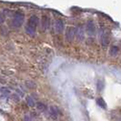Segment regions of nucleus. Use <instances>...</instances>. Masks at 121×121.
<instances>
[{"label":"nucleus","instance_id":"16","mask_svg":"<svg viewBox=\"0 0 121 121\" xmlns=\"http://www.w3.org/2000/svg\"><path fill=\"white\" fill-rule=\"evenodd\" d=\"M12 98L16 101H19V97H18L17 94H13L12 95Z\"/></svg>","mask_w":121,"mask_h":121},{"label":"nucleus","instance_id":"3","mask_svg":"<svg viewBox=\"0 0 121 121\" xmlns=\"http://www.w3.org/2000/svg\"><path fill=\"white\" fill-rule=\"evenodd\" d=\"M75 37V28L73 26H68L66 30V38L67 41H72Z\"/></svg>","mask_w":121,"mask_h":121},{"label":"nucleus","instance_id":"13","mask_svg":"<svg viewBox=\"0 0 121 121\" xmlns=\"http://www.w3.org/2000/svg\"><path fill=\"white\" fill-rule=\"evenodd\" d=\"M118 53V48H117V47H112L111 48H110V55L111 56H117Z\"/></svg>","mask_w":121,"mask_h":121},{"label":"nucleus","instance_id":"15","mask_svg":"<svg viewBox=\"0 0 121 121\" xmlns=\"http://www.w3.org/2000/svg\"><path fill=\"white\" fill-rule=\"evenodd\" d=\"M36 108H37V109H39V110L43 111V110L46 109V106H45L43 103H41V102H38V103L36 104Z\"/></svg>","mask_w":121,"mask_h":121},{"label":"nucleus","instance_id":"10","mask_svg":"<svg viewBox=\"0 0 121 121\" xmlns=\"http://www.w3.org/2000/svg\"><path fill=\"white\" fill-rule=\"evenodd\" d=\"M97 105H98L100 108H107V105H106L105 101H104L102 98L97 99Z\"/></svg>","mask_w":121,"mask_h":121},{"label":"nucleus","instance_id":"9","mask_svg":"<svg viewBox=\"0 0 121 121\" xmlns=\"http://www.w3.org/2000/svg\"><path fill=\"white\" fill-rule=\"evenodd\" d=\"M49 112H50V115H51V117L53 118H56V117H57V111H56V109L55 108L51 107L50 109H49Z\"/></svg>","mask_w":121,"mask_h":121},{"label":"nucleus","instance_id":"17","mask_svg":"<svg viewBox=\"0 0 121 121\" xmlns=\"http://www.w3.org/2000/svg\"><path fill=\"white\" fill-rule=\"evenodd\" d=\"M5 21V17H4V15L2 13H0V24H2L3 22Z\"/></svg>","mask_w":121,"mask_h":121},{"label":"nucleus","instance_id":"14","mask_svg":"<svg viewBox=\"0 0 121 121\" xmlns=\"http://www.w3.org/2000/svg\"><path fill=\"white\" fill-rule=\"evenodd\" d=\"M0 92H1L3 95H5V96H7L8 94H10V90H9L7 87H1V88H0Z\"/></svg>","mask_w":121,"mask_h":121},{"label":"nucleus","instance_id":"4","mask_svg":"<svg viewBox=\"0 0 121 121\" xmlns=\"http://www.w3.org/2000/svg\"><path fill=\"white\" fill-rule=\"evenodd\" d=\"M75 36L79 41H82L84 39V29L82 26H78L77 28H75Z\"/></svg>","mask_w":121,"mask_h":121},{"label":"nucleus","instance_id":"7","mask_svg":"<svg viewBox=\"0 0 121 121\" xmlns=\"http://www.w3.org/2000/svg\"><path fill=\"white\" fill-rule=\"evenodd\" d=\"M55 28L57 33H62L64 30V23L62 20H56L55 23Z\"/></svg>","mask_w":121,"mask_h":121},{"label":"nucleus","instance_id":"11","mask_svg":"<svg viewBox=\"0 0 121 121\" xmlns=\"http://www.w3.org/2000/svg\"><path fill=\"white\" fill-rule=\"evenodd\" d=\"M97 88L98 91H101L104 88V82L102 80H97Z\"/></svg>","mask_w":121,"mask_h":121},{"label":"nucleus","instance_id":"8","mask_svg":"<svg viewBox=\"0 0 121 121\" xmlns=\"http://www.w3.org/2000/svg\"><path fill=\"white\" fill-rule=\"evenodd\" d=\"M42 27L44 30L48 29L49 27V18L47 16H44L42 17Z\"/></svg>","mask_w":121,"mask_h":121},{"label":"nucleus","instance_id":"1","mask_svg":"<svg viewBox=\"0 0 121 121\" xmlns=\"http://www.w3.org/2000/svg\"><path fill=\"white\" fill-rule=\"evenodd\" d=\"M25 16L22 12H17L13 18V25L17 27H20L24 22Z\"/></svg>","mask_w":121,"mask_h":121},{"label":"nucleus","instance_id":"18","mask_svg":"<svg viewBox=\"0 0 121 121\" xmlns=\"http://www.w3.org/2000/svg\"><path fill=\"white\" fill-rule=\"evenodd\" d=\"M24 121H31L30 117H29V116H28V115L25 116V117H24Z\"/></svg>","mask_w":121,"mask_h":121},{"label":"nucleus","instance_id":"6","mask_svg":"<svg viewBox=\"0 0 121 121\" xmlns=\"http://www.w3.org/2000/svg\"><path fill=\"white\" fill-rule=\"evenodd\" d=\"M102 32V31H101ZM100 40H101V44H102V47L103 48H107L108 45L109 43V36L108 33H105L102 32L101 33V37H100Z\"/></svg>","mask_w":121,"mask_h":121},{"label":"nucleus","instance_id":"5","mask_svg":"<svg viewBox=\"0 0 121 121\" xmlns=\"http://www.w3.org/2000/svg\"><path fill=\"white\" fill-rule=\"evenodd\" d=\"M38 23H39V19L36 16H32L29 20H28V23H27V26H29L33 28H36V26H38Z\"/></svg>","mask_w":121,"mask_h":121},{"label":"nucleus","instance_id":"12","mask_svg":"<svg viewBox=\"0 0 121 121\" xmlns=\"http://www.w3.org/2000/svg\"><path fill=\"white\" fill-rule=\"evenodd\" d=\"M26 103L29 107H34L35 106V101L31 97H26Z\"/></svg>","mask_w":121,"mask_h":121},{"label":"nucleus","instance_id":"2","mask_svg":"<svg viewBox=\"0 0 121 121\" xmlns=\"http://www.w3.org/2000/svg\"><path fill=\"white\" fill-rule=\"evenodd\" d=\"M86 31L87 35L90 36H93L96 35V26L93 21H88L86 25Z\"/></svg>","mask_w":121,"mask_h":121}]
</instances>
